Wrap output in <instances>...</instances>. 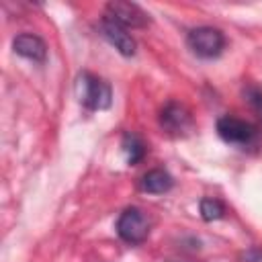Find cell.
<instances>
[{"mask_svg": "<svg viewBox=\"0 0 262 262\" xmlns=\"http://www.w3.org/2000/svg\"><path fill=\"white\" fill-rule=\"evenodd\" d=\"M74 92L80 104H84L90 111H104L113 102V90L111 84L100 80L98 76L90 72H80L74 84Z\"/></svg>", "mask_w": 262, "mask_h": 262, "instance_id": "6da1fadb", "label": "cell"}, {"mask_svg": "<svg viewBox=\"0 0 262 262\" xmlns=\"http://www.w3.org/2000/svg\"><path fill=\"white\" fill-rule=\"evenodd\" d=\"M217 133L225 143L237 145L242 149H256L260 145V131L252 123L231 115L217 119Z\"/></svg>", "mask_w": 262, "mask_h": 262, "instance_id": "7a4b0ae2", "label": "cell"}, {"mask_svg": "<svg viewBox=\"0 0 262 262\" xmlns=\"http://www.w3.org/2000/svg\"><path fill=\"white\" fill-rule=\"evenodd\" d=\"M186 43L194 55L203 59H213L225 49V35L215 27H196L188 33Z\"/></svg>", "mask_w": 262, "mask_h": 262, "instance_id": "3957f363", "label": "cell"}, {"mask_svg": "<svg viewBox=\"0 0 262 262\" xmlns=\"http://www.w3.org/2000/svg\"><path fill=\"white\" fill-rule=\"evenodd\" d=\"M117 233L123 242L137 246L149 235V219L137 207H127L117 219Z\"/></svg>", "mask_w": 262, "mask_h": 262, "instance_id": "277c9868", "label": "cell"}, {"mask_svg": "<svg viewBox=\"0 0 262 262\" xmlns=\"http://www.w3.org/2000/svg\"><path fill=\"white\" fill-rule=\"evenodd\" d=\"M106 18L121 25L123 29H143L149 25V14L133 2L115 0L106 4Z\"/></svg>", "mask_w": 262, "mask_h": 262, "instance_id": "5b68a950", "label": "cell"}, {"mask_svg": "<svg viewBox=\"0 0 262 262\" xmlns=\"http://www.w3.org/2000/svg\"><path fill=\"white\" fill-rule=\"evenodd\" d=\"M160 127L172 135V137H182L186 135L190 129H192V117H190V111L176 102V100H170L162 113H160Z\"/></svg>", "mask_w": 262, "mask_h": 262, "instance_id": "8992f818", "label": "cell"}, {"mask_svg": "<svg viewBox=\"0 0 262 262\" xmlns=\"http://www.w3.org/2000/svg\"><path fill=\"white\" fill-rule=\"evenodd\" d=\"M98 29H100V35H102V37H104V39H106V41H108L121 55H125V57L135 55L137 45H135V39L127 33V29H123L121 25L108 20L106 16L100 20Z\"/></svg>", "mask_w": 262, "mask_h": 262, "instance_id": "52a82bcc", "label": "cell"}, {"mask_svg": "<svg viewBox=\"0 0 262 262\" xmlns=\"http://www.w3.org/2000/svg\"><path fill=\"white\" fill-rule=\"evenodd\" d=\"M12 49L20 57H27V59L37 61V63H43L45 57H47V45H45V41L39 35H33V33L16 35L14 41H12Z\"/></svg>", "mask_w": 262, "mask_h": 262, "instance_id": "ba28073f", "label": "cell"}, {"mask_svg": "<svg viewBox=\"0 0 262 262\" xmlns=\"http://www.w3.org/2000/svg\"><path fill=\"white\" fill-rule=\"evenodd\" d=\"M139 186L143 192H149V194H164L168 192L172 186H174V178L162 170V168H154V170H147L141 180H139Z\"/></svg>", "mask_w": 262, "mask_h": 262, "instance_id": "9c48e42d", "label": "cell"}, {"mask_svg": "<svg viewBox=\"0 0 262 262\" xmlns=\"http://www.w3.org/2000/svg\"><path fill=\"white\" fill-rule=\"evenodd\" d=\"M121 145H123V151L127 154V164L129 166H135V164H139L145 158V143H143V139L137 133L127 131L123 135Z\"/></svg>", "mask_w": 262, "mask_h": 262, "instance_id": "30bf717a", "label": "cell"}, {"mask_svg": "<svg viewBox=\"0 0 262 262\" xmlns=\"http://www.w3.org/2000/svg\"><path fill=\"white\" fill-rule=\"evenodd\" d=\"M199 211H201V217L205 221H217V219H221L225 215V205L219 199L207 196V199H201Z\"/></svg>", "mask_w": 262, "mask_h": 262, "instance_id": "8fae6325", "label": "cell"}, {"mask_svg": "<svg viewBox=\"0 0 262 262\" xmlns=\"http://www.w3.org/2000/svg\"><path fill=\"white\" fill-rule=\"evenodd\" d=\"M242 94H244V100L250 104V108L256 113V117L262 121V86L260 84H246Z\"/></svg>", "mask_w": 262, "mask_h": 262, "instance_id": "7c38bea8", "label": "cell"}, {"mask_svg": "<svg viewBox=\"0 0 262 262\" xmlns=\"http://www.w3.org/2000/svg\"><path fill=\"white\" fill-rule=\"evenodd\" d=\"M244 258H246L248 262H262V250H260V248H250V250L244 254Z\"/></svg>", "mask_w": 262, "mask_h": 262, "instance_id": "4fadbf2b", "label": "cell"}]
</instances>
